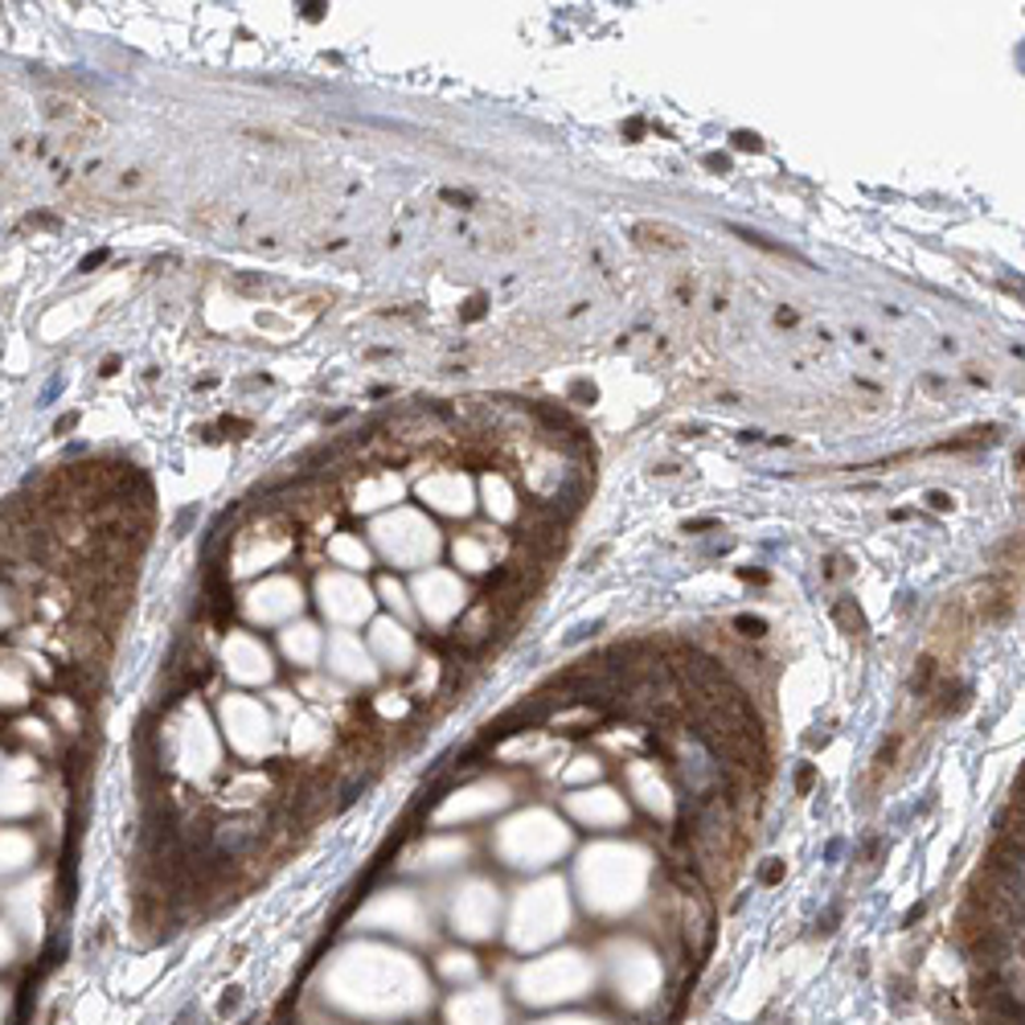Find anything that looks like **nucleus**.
Wrapping results in <instances>:
<instances>
[{"label":"nucleus","instance_id":"nucleus-16","mask_svg":"<svg viewBox=\"0 0 1025 1025\" xmlns=\"http://www.w3.org/2000/svg\"><path fill=\"white\" fill-rule=\"evenodd\" d=\"M238 135H247V140L259 144V148H296V140H291V135H279V132H271V128H242Z\"/></svg>","mask_w":1025,"mask_h":1025},{"label":"nucleus","instance_id":"nucleus-10","mask_svg":"<svg viewBox=\"0 0 1025 1025\" xmlns=\"http://www.w3.org/2000/svg\"><path fill=\"white\" fill-rule=\"evenodd\" d=\"M329 665H333V672L349 677V681H370L373 677L370 656H366V648H361L354 636L329 640Z\"/></svg>","mask_w":1025,"mask_h":1025},{"label":"nucleus","instance_id":"nucleus-1","mask_svg":"<svg viewBox=\"0 0 1025 1025\" xmlns=\"http://www.w3.org/2000/svg\"><path fill=\"white\" fill-rule=\"evenodd\" d=\"M41 119L50 123V135H79V140H95L107 128L99 107H91V103L70 95V91L41 95Z\"/></svg>","mask_w":1025,"mask_h":1025},{"label":"nucleus","instance_id":"nucleus-12","mask_svg":"<svg viewBox=\"0 0 1025 1025\" xmlns=\"http://www.w3.org/2000/svg\"><path fill=\"white\" fill-rule=\"evenodd\" d=\"M284 653L287 660H296V665H317L320 653H324V640H320V632L312 628V623H291L284 632Z\"/></svg>","mask_w":1025,"mask_h":1025},{"label":"nucleus","instance_id":"nucleus-19","mask_svg":"<svg viewBox=\"0 0 1025 1025\" xmlns=\"http://www.w3.org/2000/svg\"><path fill=\"white\" fill-rule=\"evenodd\" d=\"M735 235H739L742 242H751V247H759V251H767V254H788V259H791V251H788V247H775L772 238L755 235V230H742V226H735Z\"/></svg>","mask_w":1025,"mask_h":1025},{"label":"nucleus","instance_id":"nucleus-28","mask_svg":"<svg viewBox=\"0 0 1025 1025\" xmlns=\"http://www.w3.org/2000/svg\"><path fill=\"white\" fill-rule=\"evenodd\" d=\"M99 263H103V251H99V254H86V259H83V271L99 267Z\"/></svg>","mask_w":1025,"mask_h":1025},{"label":"nucleus","instance_id":"nucleus-9","mask_svg":"<svg viewBox=\"0 0 1025 1025\" xmlns=\"http://www.w3.org/2000/svg\"><path fill=\"white\" fill-rule=\"evenodd\" d=\"M226 726L235 730V742L242 751H259V742L267 739V735H259V726L267 730V714L259 706H251V702H230V706H226Z\"/></svg>","mask_w":1025,"mask_h":1025},{"label":"nucleus","instance_id":"nucleus-7","mask_svg":"<svg viewBox=\"0 0 1025 1025\" xmlns=\"http://www.w3.org/2000/svg\"><path fill=\"white\" fill-rule=\"evenodd\" d=\"M34 858H37L34 833H25V829H0V882L25 874V870L34 866Z\"/></svg>","mask_w":1025,"mask_h":1025},{"label":"nucleus","instance_id":"nucleus-25","mask_svg":"<svg viewBox=\"0 0 1025 1025\" xmlns=\"http://www.w3.org/2000/svg\"><path fill=\"white\" fill-rule=\"evenodd\" d=\"M706 168H714V172H730V156H723V152H710Z\"/></svg>","mask_w":1025,"mask_h":1025},{"label":"nucleus","instance_id":"nucleus-26","mask_svg":"<svg viewBox=\"0 0 1025 1025\" xmlns=\"http://www.w3.org/2000/svg\"><path fill=\"white\" fill-rule=\"evenodd\" d=\"M927 501H931V509H940V513L952 509V497H947V492H927Z\"/></svg>","mask_w":1025,"mask_h":1025},{"label":"nucleus","instance_id":"nucleus-8","mask_svg":"<svg viewBox=\"0 0 1025 1025\" xmlns=\"http://www.w3.org/2000/svg\"><path fill=\"white\" fill-rule=\"evenodd\" d=\"M254 620H284L291 611H300V587L291 583H267L263 591H254L251 604H247Z\"/></svg>","mask_w":1025,"mask_h":1025},{"label":"nucleus","instance_id":"nucleus-14","mask_svg":"<svg viewBox=\"0 0 1025 1025\" xmlns=\"http://www.w3.org/2000/svg\"><path fill=\"white\" fill-rule=\"evenodd\" d=\"M25 698H29L25 672L9 660H0V706H25Z\"/></svg>","mask_w":1025,"mask_h":1025},{"label":"nucleus","instance_id":"nucleus-6","mask_svg":"<svg viewBox=\"0 0 1025 1025\" xmlns=\"http://www.w3.org/2000/svg\"><path fill=\"white\" fill-rule=\"evenodd\" d=\"M226 669L235 672L238 681H267L271 677V656L267 648L251 636H230L226 644Z\"/></svg>","mask_w":1025,"mask_h":1025},{"label":"nucleus","instance_id":"nucleus-2","mask_svg":"<svg viewBox=\"0 0 1025 1025\" xmlns=\"http://www.w3.org/2000/svg\"><path fill=\"white\" fill-rule=\"evenodd\" d=\"M37 804L34 759H13L0 767V817H25Z\"/></svg>","mask_w":1025,"mask_h":1025},{"label":"nucleus","instance_id":"nucleus-11","mask_svg":"<svg viewBox=\"0 0 1025 1025\" xmlns=\"http://www.w3.org/2000/svg\"><path fill=\"white\" fill-rule=\"evenodd\" d=\"M632 238H636L640 251H653V254H681L686 251V235L669 226V222H636L632 226Z\"/></svg>","mask_w":1025,"mask_h":1025},{"label":"nucleus","instance_id":"nucleus-18","mask_svg":"<svg viewBox=\"0 0 1025 1025\" xmlns=\"http://www.w3.org/2000/svg\"><path fill=\"white\" fill-rule=\"evenodd\" d=\"M833 611H837V620L845 623V632H849V636H861V632H866V623H861L858 607L849 604V599H841V604L833 607Z\"/></svg>","mask_w":1025,"mask_h":1025},{"label":"nucleus","instance_id":"nucleus-4","mask_svg":"<svg viewBox=\"0 0 1025 1025\" xmlns=\"http://www.w3.org/2000/svg\"><path fill=\"white\" fill-rule=\"evenodd\" d=\"M152 189H156V177L148 168L116 165L103 177V186L95 189V198L99 202H144V198H152Z\"/></svg>","mask_w":1025,"mask_h":1025},{"label":"nucleus","instance_id":"nucleus-17","mask_svg":"<svg viewBox=\"0 0 1025 1025\" xmlns=\"http://www.w3.org/2000/svg\"><path fill=\"white\" fill-rule=\"evenodd\" d=\"M17 960V931L9 927V919L0 915V968H9Z\"/></svg>","mask_w":1025,"mask_h":1025},{"label":"nucleus","instance_id":"nucleus-3","mask_svg":"<svg viewBox=\"0 0 1025 1025\" xmlns=\"http://www.w3.org/2000/svg\"><path fill=\"white\" fill-rule=\"evenodd\" d=\"M504 1009L497 992L488 989H464L448 1001V1025H501Z\"/></svg>","mask_w":1025,"mask_h":1025},{"label":"nucleus","instance_id":"nucleus-24","mask_svg":"<svg viewBox=\"0 0 1025 1025\" xmlns=\"http://www.w3.org/2000/svg\"><path fill=\"white\" fill-rule=\"evenodd\" d=\"M775 324H779V329H796V324H800V312H796V308H779V312H775Z\"/></svg>","mask_w":1025,"mask_h":1025},{"label":"nucleus","instance_id":"nucleus-23","mask_svg":"<svg viewBox=\"0 0 1025 1025\" xmlns=\"http://www.w3.org/2000/svg\"><path fill=\"white\" fill-rule=\"evenodd\" d=\"M488 308H485V296H472L468 303H464V312H460V320H480Z\"/></svg>","mask_w":1025,"mask_h":1025},{"label":"nucleus","instance_id":"nucleus-13","mask_svg":"<svg viewBox=\"0 0 1025 1025\" xmlns=\"http://www.w3.org/2000/svg\"><path fill=\"white\" fill-rule=\"evenodd\" d=\"M373 648L382 653V660H386L390 669H403L406 660H410V653H415V648H410V636H406L398 623H378V628H373Z\"/></svg>","mask_w":1025,"mask_h":1025},{"label":"nucleus","instance_id":"nucleus-21","mask_svg":"<svg viewBox=\"0 0 1025 1025\" xmlns=\"http://www.w3.org/2000/svg\"><path fill=\"white\" fill-rule=\"evenodd\" d=\"M439 198H443V202H452V210H476V198H472V193H452V189H443Z\"/></svg>","mask_w":1025,"mask_h":1025},{"label":"nucleus","instance_id":"nucleus-20","mask_svg":"<svg viewBox=\"0 0 1025 1025\" xmlns=\"http://www.w3.org/2000/svg\"><path fill=\"white\" fill-rule=\"evenodd\" d=\"M735 628H739L742 636L755 640V636H763V632H767V620H755V616H739V620H735Z\"/></svg>","mask_w":1025,"mask_h":1025},{"label":"nucleus","instance_id":"nucleus-5","mask_svg":"<svg viewBox=\"0 0 1025 1025\" xmlns=\"http://www.w3.org/2000/svg\"><path fill=\"white\" fill-rule=\"evenodd\" d=\"M320 595H324V611L341 623H357L370 611L366 587H357L349 579H324V583H320Z\"/></svg>","mask_w":1025,"mask_h":1025},{"label":"nucleus","instance_id":"nucleus-15","mask_svg":"<svg viewBox=\"0 0 1025 1025\" xmlns=\"http://www.w3.org/2000/svg\"><path fill=\"white\" fill-rule=\"evenodd\" d=\"M439 973L448 976V980H472L476 964H472L468 952H448V956H439Z\"/></svg>","mask_w":1025,"mask_h":1025},{"label":"nucleus","instance_id":"nucleus-27","mask_svg":"<svg viewBox=\"0 0 1025 1025\" xmlns=\"http://www.w3.org/2000/svg\"><path fill=\"white\" fill-rule=\"evenodd\" d=\"M779 874H784V866H767V870H763V878H767V882H779Z\"/></svg>","mask_w":1025,"mask_h":1025},{"label":"nucleus","instance_id":"nucleus-22","mask_svg":"<svg viewBox=\"0 0 1025 1025\" xmlns=\"http://www.w3.org/2000/svg\"><path fill=\"white\" fill-rule=\"evenodd\" d=\"M735 148L742 152H763V140L755 132H735Z\"/></svg>","mask_w":1025,"mask_h":1025}]
</instances>
